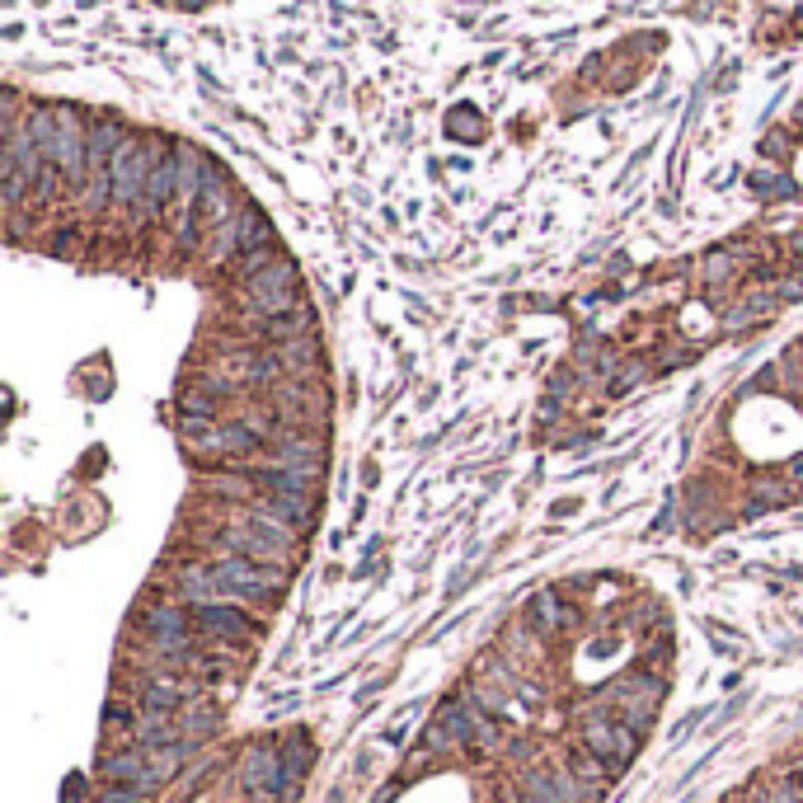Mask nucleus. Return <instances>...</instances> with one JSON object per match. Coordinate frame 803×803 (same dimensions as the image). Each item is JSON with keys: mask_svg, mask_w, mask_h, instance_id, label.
Wrapping results in <instances>:
<instances>
[{"mask_svg": "<svg viewBox=\"0 0 803 803\" xmlns=\"http://www.w3.org/2000/svg\"><path fill=\"white\" fill-rule=\"evenodd\" d=\"M198 207H202V221H207V226H221V221H226V212H231V193H226V184H221L217 174H202Z\"/></svg>", "mask_w": 803, "mask_h": 803, "instance_id": "obj_16", "label": "nucleus"}, {"mask_svg": "<svg viewBox=\"0 0 803 803\" xmlns=\"http://www.w3.org/2000/svg\"><path fill=\"white\" fill-rule=\"evenodd\" d=\"M226 371L240 376V381H273V376H282V362L273 353H231Z\"/></svg>", "mask_w": 803, "mask_h": 803, "instance_id": "obj_12", "label": "nucleus"}, {"mask_svg": "<svg viewBox=\"0 0 803 803\" xmlns=\"http://www.w3.org/2000/svg\"><path fill=\"white\" fill-rule=\"evenodd\" d=\"M231 249H240L245 259L263 254V249H268V221H263L259 212H240V221H235V231H231Z\"/></svg>", "mask_w": 803, "mask_h": 803, "instance_id": "obj_13", "label": "nucleus"}, {"mask_svg": "<svg viewBox=\"0 0 803 803\" xmlns=\"http://www.w3.org/2000/svg\"><path fill=\"white\" fill-rule=\"evenodd\" d=\"M47 160H52L71 184H80V179L90 174V141L80 137V123L66 109H57V132H52V146H47Z\"/></svg>", "mask_w": 803, "mask_h": 803, "instance_id": "obj_4", "label": "nucleus"}, {"mask_svg": "<svg viewBox=\"0 0 803 803\" xmlns=\"http://www.w3.org/2000/svg\"><path fill=\"white\" fill-rule=\"evenodd\" d=\"M583 747L592 752V757H602L611 771H625L634 761V747H639V738H634L630 724H611V719H587L583 724Z\"/></svg>", "mask_w": 803, "mask_h": 803, "instance_id": "obj_3", "label": "nucleus"}, {"mask_svg": "<svg viewBox=\"0 0 803 803\" xmlns=\"http://www.w3.org/2000/svg\"><path fill=\"white\" fill-rule=\"evenodd\" d=\"M301 465L315 475V465H320V447L306 442V437H287V442H278V451H273V470H301Z\"/></svg>", "mask_w": 803, "mask_h": 803, "instance_id": "obj_14", "label": "nucleus"}, {"mask_svg": "<svg viewBox=\"0 0 803 803\" xmlns=\"http://www.w3.org/2000/svg\"><path fill=\"white\" fill-rule=\"evenodd\" d=\"M245 296H249V310H259L263 320L292 315V310H296V268H292V259L263 263L259 273L249 278Z\"/></svg>", "mask_w": 803, "mask_h": 803, "instance_id": "obj_2", "label": "nucleus"}, {"mask_svg": "<svg viewBox=\"0 0 803 803\" xmlns=\"http://www.w3.org/2000/svg\"><path fill=\"white\" fill-rule=\"evenodd\" d=\"M174 184H179V160H160L155 174H151V184H146V193H141V202H137V212H151V217L155 212H165Z\"/></svg>", "mask_w": 803, "mask_h": 803, "instance_id": "obj_11", "label": "nucleus"}, {"mask_svg": "<svg viewBox=\"0 0 803 803\" xmlns=\"http://www.w3.org/2000/svg\"><path fill=\"white\" fill-rule=\"evenodd\" d=\"M217 724H221V714L212 710V705H193V710L184 714V738L202 742L207 733H217Z\"/></svg>", "mask_w": 803, "mask_h": 803, "instance_id": "obj_19", "label": "nucleus"}, {"mask_svg": "<svg viewBox=\"0 0 803 803\" xmlns=\"http://www.w3.org/2000/svg\"><path fill=\"white\" fill-rule=\"evenodd\" d=\"M104 780L109 785H132L137 794H151L155 785H160V775L151 771V757H146V747H127V752H118V757H104Z\"/></svg>", "mask_w": 803, "mask_h": 803, "instance_id": "obj_6", "label": "nucleus"}, {"mask_svg": "<svg viewBox=\"0 0 803 803\" xmlns=\"http://www.w3.org/2000/svg\"><path fill=\"white\" fill-rule=\"evenodd\" d=\"M569 771L578 775V780H583L587 794H597V789H602L606 780H611V766H606L602 757H592L587 747H583V752H573V766H569Z\"/></svg>", "mask_w": 803, "mask_h": 803, "instance_id": "obj_18", "label": "nucleus"}, {"mask_svg": "<svg viewBox=\"0 0 803 803\" xmlns=\"http://www.w3.org/2000/svg\"><path fill=\"white\" fill-rule=\"evenodd\" d=\"M789 479H794V484H803V456H799L794 465H789Z\"/></svg>", "mask_w": 803, "mask_h": 803, "instance_id": "obj_22", "label": "nucleus"}, {"mask_svg": "<svg viewBox=\"0 0 803 803\" xmlns=\"http://www.w3.org/2000/svg\"><path fill=\"white\" fill-rule=\"evenodd\" d=\"M522 803H550V799H531V794H526V799Z\"/></svg>", "mask_w": 803, "mask_h": 803, "instance_id": "obj_23", "label": "nucleus"}, {"mask_svg": "<svg viewBox=\"0 0 803 803\" xmlns=\"http://www.w3.org/2000/svg\"><path fill=\"white\" fill-rule=\"evenodd\" d=\"M287 583V569L278 564H254L245 555H231V559H217L212 564V587L217 592H231V597H273L282 592Z\"/></svg>", "mask_w": 803, "mask_h": 803, "instance_id": "obj_1", "label": "nucleus"}, {"mask_svg": "<svg viewBox=\"0 0 803 803\" xmlns=\"http://www.w3.org/2000/svg\"><path fill=\"white\" fill-rule=\"evenodd\" d=\"M193 625L212 639H249L254 634V620L235 606H221V602H198L193 606Z\"/></svg>", "mask_w": 803, "mask_h": 803, "instance_id": "obj_7", "label": "nucleus"}, {"mask_svg": "<svg viewBox=\"0 0 803 803\" xmlns=\"http://www.w3.org/2000/svg\"><path fill=\"white\" fill-rule=\"evenodd\" d=\"M757 803H799V789L794 785H775V789H761Z\"/></svg>", "mask_w": 803, "mask_h": 803, "instance_id": "obj_21", "label": "nucleus"}, {"mask_svg": "<svg viewBox=\"0 0 803 803\" xmlns=\"http://www.w3.org/2000/svg\"><path fill=\"white\" fill-rule=\"evenodd\" d=\"M531 611L541 616V625H545V630H559V625L569 620V611H564V606H559L555 597H536V606H531Z\"/></svg>", "mask_w": 803, "mask_h": 803, "instance_id": "obj_20", "label": "nucleus"}, {"mask_svg": "<svg viewBox=\"0 0 803 803\" xmlns=\"http://www.w3.org/2000/svg\"><path fill=\"white\" fill-rule=\"evenodd\" d=\"M132 738H137L141 747H165V742H179V733H174V714L146 705V710L137 714V724H132Z\"/></svg>", "mask_w": 803, "mask_h": 803, "instance_id": "obj_10", "label": "nucleus"}, {"mask_svg": "<svg viewBox=\"0 0 803 803\" xmlns=\"http://www.w3.org/2000/svg\"><path fill=\"white\" fill-rule=\"evenodd\" d=\"M188 681H179V677H170V672H155L151 681H146V705H155V710H174L179 700H188Z\"/></svg>", "mask_w": 803, "mask_h": 803, "instance_id": "obj_15", "label": "nucleus"}, {"mask_svg": "<svg viewBox=\"0 0 803 803\" xmlns=\"http://www.w3.org/2000/svg\"><path fill=\"white\" fill-rule=\"evenodd\" d=\"M193 752V738H179V742H165V747H146V757H151V771L160 775V780H170L179 766H184V757Z\"/></svg>", "mask_w": 803, "mask_h": 803, "instance_id": "obj_17", "label": "nucleus"}, {"mask_svg": "<svg viewBox=\"0 0 803 803\" xmlns=\"http://www.w3.org/2000/svg\"><path fill=\"white\" fill-rule=\"evenodd\" d=\"M146 630L160 653H188V616L179 606H155L146 616Z\"/></svg>", "mask_w": 803, "mask_h": 803, "instance_id": "obj_9", "label": "nucleus"}, {"mask_svg": "<svg viewBox=\"0 0 803 803\" xmlns=\"http://www.w3.org/2000/svg\"><path fill=\"white\" fill-rule=\"evenodd\" d=\"M526 794L550 803H583L587 789L573 771H526Z\"/></svg>", "mask_w": 803, "mask_h": 803, "instance_id": "obj_8", "label": "nucleus"}, {"mask_svg": "<svg viewBox=\"0 0 803 803\" xmlns=\"http://www.w3.org/2000/svg\"><path fill=\"white\" fill-rule=\"evenodd\" d=\"M155 165H160V160H155L151 146L127 141L123 151H118V160H113V198L118 202H141V193H146V184H151Z\"/></svg>", "mask_w": 803, "mask_h": 803, "instance_id": "obj_5", "label": "nucleus"}]
</instances>
